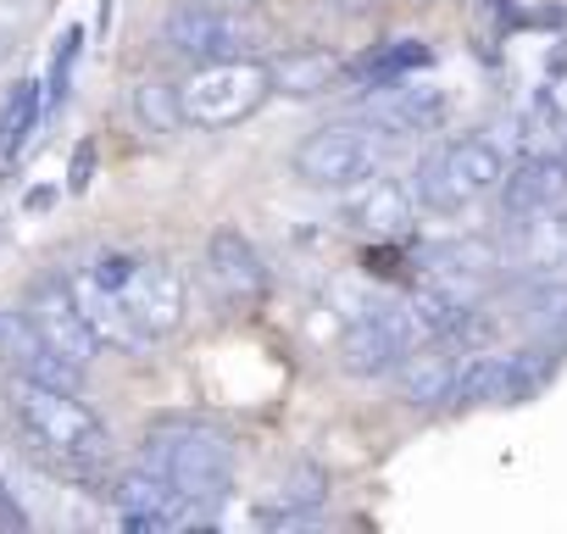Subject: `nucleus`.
<instances>
[{
  "mask_svg": "<svg viewBox=\"0 0 567 534\" xmlns=\"http://www.w3.org/2000/svg\"><path fill=\"white\" fill-rule=\"evenodd\" d=\"M434 68V45L417 40V34H395L384 45H373L368 57L346 62V84L368 90V84H390V79H406V73H429Z\"/></svg>",
  "mask_w": 567,
  "mask_h": 534,
  "instance_id": "aec40b11",
  "label": "nucleus"
},
{
  "mask_svg": "<svg viewBox=\"0 0 567 534\" xmlns=\"http://www.w3.org/2000/svg\"><path fill=\"white\" fill-rule=\"evenodd\" d=\"M128 101H134L140 129H151V134H178V129H184V112H178V84H167V79H140Z\"/></svg>",
  "mask_w": 567,
  "mask_h": 534,
  "instance_id": "4be33fe9",
  "label": "nucleus"
},
{
  "mask_svg": "<svg viewBox=\"0 0 567 534\" xmlns=\"http://www.w3.org/2000/svg\"><path fill=\"white\" fill-rule=\"evenodd\" d=\"M384 134L362 117H340V123H323L312 129L296 151H290V173L307 184V189H323V195H351L362 178L384 173Z\"/></svg>",
  "mask_w": 567,
  "mask_h": 534,
  "instance_id": "423d86ee",
  "label": "nucleus"
},
{
  "mask_svg": "<svg viewBox=\"0 0 567 534\" xmlns=\"http://www.w3.org/2000/svg\"><path fill=\"white\" fill-rule=\"evenodd\" d=\"M12 57V29H0V62Z\"/></svg>",
  "mask_w": 567,
  "mask_h": 534,
  "instance_id": "a878e982",
  "label": "nucleus"
},
{
  "mask_svg": "<svg viewBox=\"0 0 567 534\" xmlns=\"http://www.w3.org/2000/svg\"><path fill=\"white\" fill-rule=\"evenodd\" d=\"M417 261L429 267L423 279H440V285H451V290H462V296H473V301H478V290L501 274V250H495V239H484V234L434 239V245H423Z\"/></svg>",
  "mask_w": 567,
  "mask_h": 534,
  "instance_id": "2eb2a0df",
  "label": "nucleus"
},
{
  "mask_svg": "<svg viewBox=\"0 0 567 534\" xmlns=\"http://www.w3.org/2000/svg\"><path fill=\"white\" fill-rule=\"evenodd\" d=\"M272 101V79L261 57H228V62H200L178 84V112L184 129H239Z\"/></svg>",
  "mask_w": 567,
  "mask_h": 534,
  "instance_id": "39448f33",
  "label": "nucleus"
},
{
  "mask_svg": "<svg viewBox=\"0 0 567 534\" xmlns=\"http://www.w3.org/2000/svg\"><path fill=\"white\" fill-rule=\"evenodd\" d=\"M90 167H95V151L84 145V151L73 156V178H68V189H90Z\"/></svg>",
  "mask_w": 567,
  "mask_h": 534,
  "instance_id": "393cba45",
  "label": "nucleus"
},
{
  "mask_svg": "<svg viewBox=\"0 0 567 534\" xmlns=\"http://www.w3.org/2000/svg\"><path fill=\"white\" fill-rule=\"evenodd\" d=\"M68 285H73V301H79V312H84V324H90V335H95L101 351H123V357H145L151 351L106 285H95L84 267H79V274H68Z\"/></svg>",
  "mask_w": 567,
  "mask_h": 534,
  "instance_id": "6ab92c4d",
  "label": "nucleus"
},
{
  "mask_svg": "<svg viewBox=\"0 0 567 534\" xmlns=\"http://www.w3.org/2000/svg\"><path fill=\"white\" fill-rule=\"evenodd\" d=\"M7 407H12L18 434L29 440V451L45 468H56L68 479L106 473V462H112V429L101 423V412L90 401H79V390H56V384H40V379L12 373Z\"/></svg>",
  "mask_w": 567,
  "mask_h": 534,
  "instance_id": "f257e3e1",
  "label": "nucleus"
},
{
  "mask_svg": "<svg viewBox=\"0 0 567 534\" xmlns=\"http://www.w3.org/2000/svg\"><path fill=\"white\" fill-rule=\"evenodd\" d=\"M79 51H84V29H68V34L56 40L51 79L40 84V90H45V117H51V112H62V101H68V90H73V62H79Z\"/></svg>",
  "mask_w": 567,
  "mask_h": 534,
  "instance_id": "5701e85b",
  "label": "nucleus"
},
{
  "mask_svg": "<svg viewBox=\"0 0 567 534\" xmlns=\"http://www.w3.org/2000/svg\"><path fill=\"white\" fill-rule=\"evenodd\" d=\"M501 173H506V151L489 134H456V140L434 145L417 162V173L406 178V189H412L417 212H429V217H462L467 206H478L484 195H495Z\"/></svg>",
  "mask_w": 567,
  "mask_h": 534,
  "instance_id": "20e7f679",
  "label": "nucleus"
},
{
  "mask_svg": "<svg viewBox=\"0 0 567 534\" xmlns=\"http://www.w3.org/2000/svg\"><path fill=\"white\" fill-rule=\"evenodd\" d=\"M412 329H406V312L401 301H368L346 318L340 329V368L351 379H390L401 368V357L412 351Z\"/></svg>",
  "mask_w": 567,
  "mask_h": 534,
  "instance_id": "1a4fd4ad",
  "label": "nucleus"
},
{
  "mask_svg": "<svg viewBox=\"0 0 567 534\" xmlns=\"http://www.w3.org/2000/svg\"><path fill=\"white\" fill-rule=\"evenodd\" d=\"M106 495H112V506H117V517H123V528H178V523H189L195 512H189V501L156 473V468H145V462H134V468H123L112 484H106Z\"/></svg>",
  "mask_w": 567,
  "mask_h": 534,
  "instance_id": "ddd939ff",
  "label": "nucleus"
},
{
  "mask_svg": "<svg viewBox=\"0 0 567 534\" xmlns=\"http://www.w3.org/2000/svg\"><path fill=\"white\" fill-rule=\"evenodd\" d=\"M51 351H62L68 362H79V368H90L95 357H101V346H95V335H90V324H84V312H79V301H73V285H68V274H45V279H34L29 285V296H23V312H18Z\"/></svg>",
  "mask_w": 567,
  "mask_h": 534,
  "instance_id": "9b49d317",
  "label": "nucleus"
},
{
  "mask_svg": "<svg viewBox=\"0 0 567 534\" xmlns=\"http://www.w3.org/2000/svg\"><path fill=\"white\" fill-rule=\"evenodd\" d=\"M140 462L156 468L189 501L195 517L223 506L228 490H234V440L212 418H162V423H151Z\"/></svg>",
  "mask_w": 567,
  "mask_h": 534,
  "instance_id": "7ed1b4c3",
  "label": "nucleus"
},
{
  "mask_svg": "<svg viewBox=\"0 0 567 534\" xmlns=\"http://www.w3.org/2000/svg\"><path fill=\"white\" fill-rule=\"evenodd\" d=\"M412 7H423V0H412Z\"/></svg>",
  "mask_w": 567,
  "mask_h": 534,
  "instance_id": "bb28decb",
  "label": "nucleus"
},
{
  "mask_svg": "<svg viewBox=\"0 0 567 534\" xmlns=\"http://www.w3.org/2000/svg\"><path fill=\"white\" fill-rule=\"evenodd\" d=\"M84 274L117 296V307L128 312V324L140 329L145 346L173 340L184 329V318H189V285H184V274L167 256L128 250V245H101L84 261Z\"/></svg>",
  "mask_w": 567,
  "mask_h": 534,
  "instance_id": "f03ea898",
  "label": "nucleus"
},
{
  "mask_svg": "<svg viewBox=\"0 0 567 534\" xmlns=\"http://www.w3.org/2000/svg\"><path fill=\"white\" fill-rule=\"evenodd\" d=\"M23 528H29V512H23L18 490L0 479V534H23Z\"/></svg>",
  "mask_w": 567,
  "mask_h": 534,
  "instance_id": "b1692460",
  "label": "nucleus"
},
{
  "mask_svg": "<svg viewBox=\"0 0 567 534\" xmlns=\"http://www.w3.org/2000/svg\"><path fill=\"white\" fill-rule=\"evenodd\" d=\"M200 279H206V296L217 301L223 318H256L272 296V274H267V256L256 250V239L234 223L212 228L206 234V250H200Z\"/></svg>",
  "mask_w": 567,
  "mask_h": 534,
  "instance_id": "6e6552de",
  "label": "nucleus"
},
{
  "mask_svg": "<svg viewBox=\"0 0 567 534\" xmlns=\"http://www.w3.org/2000/svg\"><path fill=\"white\" fill-rule=\"evenodd\" d=\"M261 23L245 18L239 7H217V0H184L162 18V51L200 68V62H228V57H256Z\"/></svg>",
  "mask_w": 567,
  "mask_h": 534,
  "instance_id": "0eeeda50",
  "label": "nucleus"
},
{
  "mask_svg": "<svg viewBox=\"0 0 567 534\" xmlns=\"http://www.w3.org/2000/svg\"><path fill=\"white\" fill-rule=\"evenodd\" d=\"M495 195H501V223H512V234L550 217L567 201V151H534V156L512 162L501 173Z\"/></svg>",
  "mask_w": 567,
  "mask_h": 534,
  "instance_id": "f8f14e48",
  "label": "nucleus"
},
{
  "mask_svg": "<svg viewBox=\"0 0 567 534\" xmlns=\"http://www.w3.org/2000/svg\"><path fill=\"white\" fill-rule=\"evenodd\" d=\"M272 95H290V101H318L329 90H346V57L329 45H296L267 62Z\"/></svg>",
  "mask_w": 567,
  "mask_h": 534,
  "instance_id": "dca6fc26",
  "label": "nucleus"
},
{
  "mask_svg": "<svg viewBox=\"0 0 567 534\" xmlns=\"http://www.w3.org/2000/svg\"><path fill=\"white\" fill-rule=\"evenodd\" d=\"M390 379H395V396H401L406 407H417V412H440V407H451L456 357L445 351V340H423V351L412 346Z\"/></svg>",
  "mask_w": 567,
  "mask_h": 534,
  "instance_id": "a211bd4d",
  "label": "nucleus"
},
{
  "mask_svg": "<svg viewBox=\"0 0 567 534\" xmlns=\"http://www.w3.org/2000/svg\"><path fill=\"white\" fill-rule=\"evenodd\" d=\"M362 123H373L384 140H417V134H440L451 123V95L434 79H390V84H368L362 95Z\"/></svg>",
  "mask_w": 567,
  "mask_h": 534,
  "instance_id": "9d476101",
  "label": "nucleus"
},
{
  "mask_svg": "<svg viewBox=\"0 0 567 534\" xmlns=\"http://www.w3.org/2000/svg\"><path fill=\"white\" fill-rule=\"evenodd\" d=\"M329 506V473L318 462H301L290 479H278L272 495L256 506V523L261 528H312Z\"/></svg>",
  "mask_w": 567,
  "mask_h": 534,
  "instance_id": "f3484780",
  "label": "nucleus"
},
{
  "mask_svg": "<svg viewBox=\"0 0 567 534\" xmlns=\"http://www.w3.org/2000/svg\"><path fill=\"white\" fill-rule=\"evenodd\" d=\"M40 123H45V90H40V79L12 84V95L0 101V162H12Z\"/></svg>",
  "mask_w": 567,
  "mask_h": 534,
  "instance_id": "412c9836",
  "label": "nucleus"
},
{
  "mask_svg": "<svg viewBox=\"0 0 567 534\" xmlns=\"http://www.w3.org/2000/svg\"><path fill=\"white\" fill-rule=\"evenodd\" d=\"M561 223H567V217H561Z\"/></svg>",
  "mask_w": 567,
  "mask_h": 534,
  "instance_id": "cd10ccee",
  "label": "nucleus"
},
{
  "mask_svg": "<svg viewBox=\"0 0 567 534\" xmlns=\"http://www.w3.org/2000/svg\"><path fill=\"white\" fill-rule=\"evenodd\" d=\"M346 223L362 228L373 245H390V239H406V234L417 228V201H412L406 178L373 173V178L357 184V201L346 206Z\"/></svg>",
  "mask_w": 567,
  "mask_h": 534,
  "instance_id": "4468645a",
  "label": "nucleus"
}]
</instances>
